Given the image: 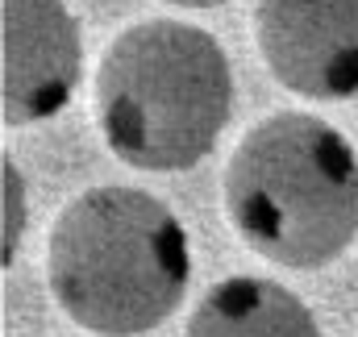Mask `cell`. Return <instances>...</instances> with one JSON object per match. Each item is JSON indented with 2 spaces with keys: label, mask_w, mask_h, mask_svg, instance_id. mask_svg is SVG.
<instances>
[{
  "label": "cell",
  "mask_w": 358,
  "mask_h": 337,
  "mask_svg": "<svg viewBox=\"0 0 358 337\" xmlns=\"http://www.w3.org/2000/svg\"><path fill=\"white\" fill-rule=\"evenodd\" d=\"M183 337H321L308 304L283 283L234 275L204 292Z\"/></svg>",
  "instance_id": "8992f818"
},
{
  "label": "cell",
  "mask_w": 358,
  "mask_h": 337,
  "mask_svg": "<svg viewBox=\"0 0 358 337\" xmlns=\"http://www.w3.org/2000/svg\"><path fill=\"white\" fill-rule=\"evenodd\" d=\"M234 108L229 59L213 34L183 21H138L117 34L96 71L104 146L138 171H187L221 138Z\"/></svg>",
  "instance_id": "7a4b0ae2"
},
{
  "label": "cell",
  "mask_w": 358,
  "mask_h": 337,
  "mask_svg": "<svg viewBox=\"0 0 358 337\" xmlns=\"http://www.w3.org/2000/svg\"><path fill=\"white\" fill-rule=\"evenodd\" d=\"M0 167H4V254H0V262L13 266V254H17L21 229H25V192H21V175L8 155L0 159Z\"/></svg>",
  "instance_id": "52a82bcc"
},
{
  "label": "cell",
  "mask_w": 358,
  "mask_h": 337,
  "mask_svg": "<svg viewBox=\"0 0 358 337\" xmlns=\"http://www.w3.org/2000/svg\"><path fill=\"white\" fill-rule=\"evenodd\" d=\"M46 279L80 329L100 337L150 334L183 304L192 279L187 234L150 192L92 187L50 229Z\"/></svg>",
  "instance_id": "6da1fadb"
},
{
  "label": "cell",
  "mask_w": 358,
  "mask_h": 337,
  "mask_svg": "<svg viewBox=\"0 0 358 337\" xmlns=\"http://www.w3.org/2000/svg\"><path fill=\"white\" fill-rule=\"evenodd\" d=\"M0 117L34 125L55 117L80 84L84 38L63 0H0Z\"/></svg>",
  "instance_id": "5b68a950"
},
{
  "label": "cell",
  "mask_w": 358,
  "mask_h": 337,
  "mask_svg": "<svg viewBox=\"0 0 358 337\" xmlns=\"http://www.w3.org/2000/svg\"><path fill=\"white\" fill-rule=\"evenodd\" d=\"M225 208L242 242L279 266L334 262L358 234L350 138L308 113L259 121L225 167Z\"/></svg>",
  "instance_id": "3957f363"
},
{
  "label": "cell",
  "mask_w": 358,
  "mask_h": 337,
  "mask_svg": "<svg viewBox=\"0 0 358 337\" xmlns=\"http://www.w3.org/2000/svg\"><path fill=\"white\" fill-rule=\"evenodd\" d=\"M255 34L287 92L308 100L358 92V0H259Z\"/></svg>",
  "instance_id": "277c9868"
},
{
  "label": "cell",
  "mask_w": 358,
  "mask_h": 337,
  "mask_svg": "<svg viewBox=\"0 0 358 337\" xmlns=\"http://www.w3.org/2000/svg\"><path fill=\"white\" fill-rule=\"evenodd\" d=\"M163 4H176V8H217L225 0H163Z\"/></svg>",
  "instance_id": "ba28073f"
}]
</instances>
